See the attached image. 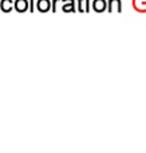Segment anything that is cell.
<instances>
[{"mask_svg": "<svg viewBox=\"0 0 146 153\" xmlns=\"http://www.w3.org/2000/svg\"><path fill=\"white\" fill-rule=\"evenodd\" d=\"M107 10H109V12H113V11L122 12V1L121 0H109L107 1Z\"/></svg>", "mask_w": 146, "mask_h": 153, "instance_id": "obj_1", "label": "cell"}, {"mask_svg": "<svg viewBox=\"0 0 146 153\" xmlns=\"http://www.w3.org/2000/svg\"><path fill=\"white\" fill-rule=\"evenodd\" d=\"M107 8V1L106 0H94L93 1V10L95 12H103Z\"/></svg>", "mask_w": 146, "mask_h": 153, "instance_id": "obj_2", "label": "cell"}, {"mask_svg": "<svg viewBox=\"0 0 146 153\" xmlns=\"http://www.w3.org/2000/svg\"><path fill=\"white\" fill-rule=\"evenodd\" d=\"M13 7L18 12H26L28 10V0H15Z\"/></svg>", "mask_w": 146, "mask_h": 153, "instance_id": "obj_3", "label": "cell"}, {"mask_svg": "<svg viewBox=\"0 0 146 153\" xmlns=\"http://www.w3.org/2000/svg\"><path fill=\"white\" fill-rule=\"evenodd\" d=\"M36 8L40 12H47L51 8V0H38Z\"/></svg>", "mask_w": 146, "mask_h": 153, "instance_id": "obj_4", "label": "cell"}, {"mask_svg": "<svg viewBox=\"0 0 146 153\" xmlns=\"http://www.w3.org/2000/svg\"><path fill=\"white\" fill-rule=\"evenodd\" d=\"M63 11L64 12H75L74 0H63Z\"/></svg>", "mask_w": 146, "mask_h": 153, "instance_id": "obj_5", "label": "cell"}, {"mask_svg": "<svg viewBox=\"0 0 146 153\" xmlns=\"http://www.w3.org/2000/svg\"><path fill=\"white\" fill-rule=\"evenodd\" d=\"M133 5L139 12H146V0H133Z\"/></svg>", "mask_w": 146, "mask_h": 153, "instance_id": "obj_6", "label": "cell"}, {"mask_svg": "<svg viewBox=\"0 0 146 153\" xmlns=\"http://www.w3.org/2000/svg\"><path fill=\"white\" fill-rule=\"evenodd\" d=\"M0 8H1V11H4V12H10L13 8V1L12 0H1Z\"/></svg>", "mask_w": 146, "mask_h": 153, "instance_id": "obj_7", "label": "cell"}, {"mask_svg": "<svg viewBox=\"0 0 146 153\" xmlns=\"http://www.w3.org/2000/svg\"><path fill=\"white\" fill-rule=\"evenodd\" d=\"M83 3H85V0H78V10H79V12H85Z\"/></svg>", "mask_w": 146, "mask_h": 153, "instance_id": "obj_8", "label": "cell"}, {"mask_svg": "<svg viewBox=\"0 0 146 153\" xmlns=\"http://www.w3.org/2000/svg\"><path fill=\"white\" fill-rule=\"evenodd\" d=\"M28 8H29V11H34V0H29V5H28Z\"/></svg>", "mask_w": 146, "mask_h": 153, "instance_id": "obj_9", "label": "cell"}, {"mask_svg": "<svg viewBox=\"0 0 146 153\" xmlns=\"http://www.w3.org/2000/svg\"><path fill=\"white\" fill-rule=\"evenodd\" d=\"M56 3H58V0H52V11L54 12L56 11Z\"/></svg>", "mask_w": 146, "mask_h": 153, "instance_id": "obj_10", "label": "cell"}]
</instances>
